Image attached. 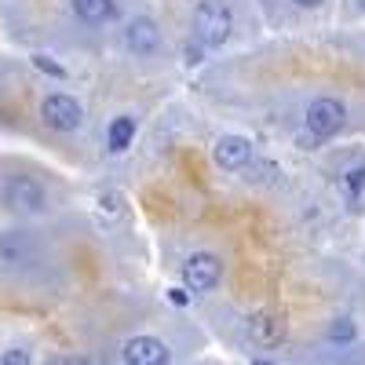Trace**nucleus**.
Wrapping results in <instances>:
<instances>
[{
	"mask_svg": "<svg viewBox=\"0 0 365 365\" xmlns=\"http://www.w3.org/2000/svg\"><path fill=\"white\" fill-rule=\"evenodd\" d=\"M194 34L205 48H223L234 34V11L223 0H201L194 8Z\"/></svg>",
	"mask_w": 365,
	"mask_h": 365,
	"instance_id": "nucleus-1",
	"label": "nucleus"
},
{
	"mask_svg": "<svg viewBox=\"0 0 365 365\" xmlns=\"http://www.w3.org/2000/svg\"><path fill=\"white\" fill-rule=\"evenodd\" d=\"M179 278H182V289L194 292V296H205L220 285L223 278V263L216 252H190L187 259H182V270H179Z\"/></svg>",
	"mask_w": 365,
	"mask_h": 365,
	"instance_id": "nucleus-2",
	"label": "nucleus"
},
{
	"mask_svg": "<svg viewBox=\"0 0 365 365\" xmlns=\"http://www.w3.org/2000/svg\"><path fill=\"white\" fill-rule=\"evenodd\" d=\"M0 197H4V205L11 212H19V216H41V212H48V190L34 175H11L4 182V194Z\"/></svg>",
	"mask_w": 365,
	"mask_h": 365,
	"instance_id": "nucleus-3",
	"label": "nucleus"
},
{
	"mask_svg": "<svg viewBox=\"0 0 365 365\" xmlns=\"http://www.w3.org/2000/svg\"><path fill=\"white\" fill-rule=\"evenodd\" d=\"M41 120L51 128V132H77L84 125V106L81 99L66 96V91H51V96L41 103Z\"/></svg>",
	"mask_w": 365,
	"mask_h": 365,
	"instance_id": "nucleus-4",
	"label": "nucleus"
},
{
	"mask_svg": "<svg viewBox=\"0 0 365 365\" xmlns=\"http://www.w3.org/2000/svg\"><path fill=\"white\" fill-rule=\"evenodd\" d=\"M303 125H307L311 135L318 139H329V135H336L344 125H347V106L340 99H332V96H322L307 106V113H303Z\"/></svg>",
	"mask_w": 365,
	"mask_h": 365,
	"instance_id": "nucleus-5",
	"label": "nucleus"
},
{
	"mask_svg": "<svg viewBox=\"0 0 365 365\" xmlns=\"http://www.w3.org/2000/svg\"><path fill=\"white\" fill-rule=\"evenodd\" d=\"M249 336H252V344L256 347H263V351H274V347H282L285 344V336H289V318L282 314V311H256L252 318H249Z\"/></svg>",
	"mask_w": 365,
	"mask_h": 365,
	"instance_id": "nucleus-6",
	"label": "nucleus"
},
{
	"mask_svg": "<svg viewBox=\"0 0 365 365\" xmlns=\"http://www.w3.org/2000/svg\"><path fill=\"white\" fill-rule=\"evenodd\" d=\"M212 161H216L223 172H241L252 161V139L237 135V132H223L216 143H212Z\"/></svg>",
	"mask_w": 365,
	"mask_h": 365,
	"instance_id": "nucleus-7",
	"label": "nucleus"
},
{
	"mask_svg": "<svg viewBox=\"0 0 365 365\" xmlns=\"http://www.w3.org/2000/svg\"><path fill=\"white\" fill-rule=\"evenodd\" d=\"M120 358H125V365H168L172 351L158 336H132L120 347Z\"/></svg>",
	"mask_w": 365,
	"mask_h": 365,
	"instance_id": "nucleus-8",
	"label": "nucleus"
},
{
	"mask_svg": "<svg viewBox=\"0 0 365 365\" xmlns=\"http://www.w3.org/2000/svg\"><path fill=\"white\" fill-rule=\"evenodd\" d=\"M125 48L132 55H154L161 48V26L150 19V15H135L125 26Z\"/></svg>",
	"mask_w": 365,
	"mask_h": 365,
	"instance_id": "nucleus-9",
	"label": "nucleus"
},
{
	"mask_svg": "<svg viewBox=\"0 0 365 365\" xmlns=\"http://www.w3.org/2000/svg\"><path fill=\"white\" fill-rule=\"evenodd\" d=\"M135 132H139V120H135L132 113L113 117L110 128H106V146H110V154H125V150L132 146V139H135Z\"/></svg>",
	"mask_w": 365,
	"mask_h": 365,
	"instance_id": "nucleus-10",
	"label": "nucleus"
},
{
	"mask_svg": "<svg viewBox=\"0 0 365 365\" xmlns=\"http://www.w3.org/2000/svg\"><path fill=\"white\" fill-rule=\"evenodd\" d=\"M70 8H73V15H77L81 22H88V26H103V22H110V19L117 15L113 0H70Z\"/></svg>",
	"mask_w": 365,
	"mask_h": 365,
	"instance_id": "nucleus-11",
	"label": "nucleus"
},
{
	"mask_svg": "<svg viewBox=\"0 0 365 365\" xmlns=\"http://www.w3.org/2000/svg\"><path fill=\"white\" fill-rule=\"evenodd\" d=\"M354 336H358V329H354L351 318H336V322L329 325V340H332V344H351Z\"/></svg>",
	"mask_w": 365,
	"mask_h": 365,
	"instance_id": "nucleus-12",
	"label": "nucleus"
},
{
	"mask_svg": "<svg viewBox=\"0 0 365 365\" xmlns=\"http://www.w3.org/2000/svg\"><path fill=\"white\" fill-rule=\"evenodd\" d=\"M344 187H347L351 197H358V194L365 190V165H354V168L344 175Z\"/></svg>",
	"mask_w": 365,
	"mask_h": 365,
	"instance_id": "nucleus-13",
	"label": "nucleus"
},
{
	"mask_svg": "<svg viewBox=\"0 0 365 365\" xmlns=\"http://www.w3.org/2000/svg\"><path fill=\"white\" fill-rule=\"evenodd\" d=\"M0 365H29V351L26 347H11V351H4Z\"/></svg>",
	"mask_w": 365,
	"mask_h": 365,
	"instance_id": "nucleus-14",
	"label": "nucleus"
},
{
	"mask_svg": "<svg viewBox=\"0 0 365 365\" xmlns=\"http://www.w3.org/2000/svg\"><path fill=\"white\" fill-rule=\"evenodd\" d=\"M34 63H37L41 70H48L51 77H66V70H63V66H55V63H51L48 55H34Z\"/></svg>",
	"mask_w": 365,
	"mask_h": 365,
	"instance_id": "nucleus-15",
	"label": "nucleus"
},
{
	"mask_svg": "<svg viewBox=\"0 0 365 365\" xmlns=\"http://www.w3.org/2000/svg\"><path fill=\"white\" fill-rule=\"evenodd\" d=\"M292 4H296V8H303V11H311V8H322L325 0H292Z\"/></svg>",
	"mask_w": 365,
	"mask_h": 365,
	"instance_id": "nucleus-16",
	"label": "nucleus"
},
{
	"mask_svg": "<svg viewBox=\"0 0 365 365\" xmlns=\"http://www.w3.org/2000/svg\"><path fill=\"white\" fill-rule=\"evenodd\" d=\"M172 303H187V292H182V289H172Z\"/></svg>",
	"mask_w": 365,
	"mask_h": 365,
	"instance_id": "nucleus-17",
	"label": "nucleus"
},
{
	"mask_svg": "<svg viewBox=\"0 0 365 365\" xmlns=\"http://www.w3.org/2000/svg\"><path fill=\"white\" fill-rule=\"evenodd\" d=\"M358 11H365V0H358Z\"/></svg>",
	"mask_w": 365,
	"mask_h": 365,
	"instance_id": "nucleus-18",
	"label": "nucleus"
},
{
	"mask_svg": "<svg viewBox=\"0 0 365 365\" xmlns=\"http://www.w3.org/2000/svg\"><path fill=\"white\" fill-rule=\"evenodd\" d=\"M205 365H212V361H205Z\"/></svg>",
	"mask_w": 365,
	"mask_h": 365,
	"instance_id": "nucleus-19",
	"label": "nucleus"
}]
</instances>
